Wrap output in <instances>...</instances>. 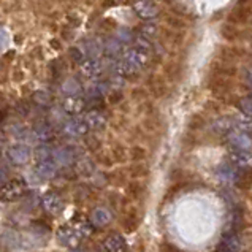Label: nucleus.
I'll use <instances>...</instances> for the list:
<instances>
[{
	"label": "nucleus",
	"mask_w": 252,
	"mask_h": 252,
	"mask_svg": "<svg viewBox=\"0 0 252 252\" xmlns=\"http://www.w3.org/2000/svg\"><path fill=\"white\" fill-rule=\"evenodd\" d=\"M83 240L86 238L73 222H68V224H63L57 228V241H59L62 246L70 248V249H78L80 244L83 243Z\"/></svg>",
	"instance_id": "1"
},
{
	"label": "nucleus",
	"mask_w": 252,
	"mask_h": 252,
	"mask_svg": "<svg viewBox=\"0 0 252 252\" xmlns=\"http://www.w3.org/2000/svg\"><path fill=\"white\" fill-rule=\"evenodd\" d=\"M27 192V183L24 179H10L0 187V200L2 201H16L24 197Z\"/></svg>",
	"instance_id": "2"
},
{
	"label": "nucleus",
	"mask_w": 252,
	"mask_h": 252,
	"mask_svg": "<svg viewBox=\"0 0 252 252\" xmlns=\"http://www.w3.org/2000/svg\"><path fill=\"white\" fill-rule=\"evenodd\" d=\"M80 67L84 76L91 78V80H97V78L103 73L105 70V62L98 57H84L80 62Z\"/></svg>",
	"instance_id": "3"
},
{
	"label": "nucleus",
	"mask_w": 252,
	"mask_h": 252,
	"mask_svg": "<svg viewBox=\"0 0 252 252\" xmlns=\"http://www.w3.org/2000/svg\"><path fill=\"white\" fill-rule=\"evenodd\" d=\"M63 133L71 136V138H80V136L88 135L91 130L88 124L84 122L83 116H73L71 119H68L65 124H63Z\"/></svg>",
	"instance_id": "4"
},
{
	"label": "nucleus",
	"mask_w": 252,
	"mask_h": 252,
	"mask_svg": "<svg viewBox=\"0 0 252 252\" xmlns=\"http://www.w3.org/2000/svg\"><path fill=\"white\" fill-rule=\"evenodd\" d=\"M102 252H127V243L122 235L113 233L102 243Z\"/></svg>",
	"instance_id": "5"
},
{
	"label": "nucleus",
	"mask_w": 252,
	"mask_h": 252,
	"mask_svg": "<svg viewBox=\"0 0 252 252\" xmlns=\"http://www.w3.org/2000/svg\"><path fill=\"white\" fill-rule=\"evenodd\" d=\"M41 206L45 211L51 213V214H57L63 210V200L59 197V193L46 192L45 195L41 197Z\"/></svg>",
	"instance_id": "6"
},
{
	"label": "nucleus",
	"mask_w": 252,
	"mask_h": 252,
	"mask_svg": "<svg viewBox=\"0 0 252 252\" xmlns=\"http://www.w3.org/2000/svg\"><path fill=\"white\" fill-rule=\"evenodd\" d=\"M63 111L70 116H81L84 108H86V100L81 95H73V97H65L62 103Z\"/></svg>",
	"instance_id": "7"
},
{
	"label": "nucleus",
	"mask_w": 252,
	"mask_h": 252,
	"mask_svg": "<svg viewBox=\"0 0 252 252\" xmlns=\"http://www.w3.org/2000/svg\"><path fill=\"white\" fill-rule=\"evenodd\" d=\"M6 156L13 163H26L29 159H31V149L29 146L23 145V143H18V145H13L6 151Z\"/></svg>",
	"instance_id": "8"
},
{
	"label": "nucleus",
	"mask_w": 252,
	"mask_h": 252,
	"mask_svg": "<svg viewBox=\"0 0 252 252\" xmlns=\"http://www.w3.org/2000/svg\"><path fill=\"white\" fill-rule=\"evenodd\" d=\"M84 122L88 124L89 127V130H100V128H103L105 124H106V118H105V114L102 111H97V110H91L88 113H84L81 114Z\"/></svg>",
	"instance_id": "9"
},
{
	"label": "nucleus",
	"mask_w": 252,
	"mask_h": 252,
	"mask_svg": "<svg viewBox=\"0 0 252 252\" xmlns=\"http://www.w3.org/2000/svg\"><path fill=\"white\" fill-rule=\"evenodd\" d=\"M133 10L141 19H153L157 16V6L149 0H138L133 3Z\"/></svg>",
	"instance_id": "10"
},
{
	"label": "nucleus",
	"mask_w": 252,
	"mask_h": 252,
	"mask_svg": "<svg viewBox=\"0 0 252 252\" xmlns=\"http://www.w3.org/2000/svg\"><path fill=\"white\" fill-rule=\"evenodd\" d=\"M32 136L37 141L43 143V145H46V143H49L53 140V136H54V132H53V128L49 124H46V122H40V124H37L33 127V130H32Z\"/></svg>",
	"instance_id": "11"
},
{
	"label": "nucleus",
	"mask_w": 252,
	"mask_h": 252,
	"mask_svg": "<svg viewBox=\"0 0 252 252\" xmlns=\"http://www.w3.org/2000/svg\"><path fill=\"white\" fill-rule=\"evenodd\" d=\"M89 220L94 227H105L106 224H110L111 220V213L106 210L103 206H98L95 210H92Z\"/></svg>",
	"instance_id": "12"
},
{
	"label": "nucleus",
	"mask_w": 252,
	"mask_h": 252,
	"mask_svg": "<svg viewBox=\"0 0 252 252\" xmlns=\"http://www.w3.org/2000/svg\"><path fill=\"white\" fill-rule=\"evenodd\" d=\"M122 49H124V45L121 41H118L116 38H108L103 43V54L106 56V59H118L122 54Z\"/></svg>",
	"instance_id": "13"
},
{
	"label": "nucleus",
	"mask_w": 252,
	"mask_h": 252,
	"mask_svg": "<svg viewBox=\"0 0 252 252\" xmlns=\"http://www.w3.org/2000/svg\"><path fill=\"white\" fill-rule=\"evenodd\" d=\"M35 171L41 179H49L56 175L57 171V163L54 162V159L51 160H40L37 162V167H35Z\"/></svg>",
	"instance_id": "14"
},
{
	"label": "nucleus",
	"mask_w": 252,
	"mask_h": 252,
	"mask_svg": "<svg viewBox=\"0 0 252 252\" xmlns=\"http://www.w3.org/2000/svg\"><path fill=\"white\" fill-rule=\"evenodd\" d=\"M62 92L65 94V97H73L80 95L81 92V83L76 78H68L67 81H63L62 84Z\"/></svg>",
	"instance_id": "15"
},
{
	"label": "nucleus",
	"mask_w": 252,
	"mask_h": 252,
	"mask_svg": "<svg viewBox=\"0 0 252 252\" xmlns=\"http://www.w3.org/2000/svg\"><path fill=\"white\" fill-rule=\"evenodd\" d=\"M108 91V84L106 83H94L92 86H89L86 94H88V98L91 100H97L102 98Z\"/></svg>",
	"instance_id": "16"
},
{
	"label": "nucleus",
	"mask_w": 252,
	"mask_h": 252,
	"mask_svg": "<svg viewBox=\"0 0 252 252\" xmlns=\"http://www.w3.org/2000/svg\"><path fill=\"white\" fill-rule=\"evenodd\" d=\"M114 38H116L118 41H121L122 45H126V43H130L133 40V33H132L130 29L121 27V29H118V32H116V35H114Z\"/></svg>",
	"instance_id": "17"
},
{
	"label": "nucleus",
	"mask_w": 252,
	"mask_h": 252,
	"mask_svg": "<svg viewBox=\"0 0 252 252\" xmlns=\"http://www.w3.org/2000/svg\"><path fill=\"white\" fill-rule=\"evenodd\" d=\"M154 35H156V27L153 24H145V26H143L141 32H140V37L146 38V40H151V38H154Z\"/></svg>",
	"instance_id": "18"
},
{
	"label": "nucleus",
	"mask_w": 252,
	"mask_h": 252,
	"mask_svg": "<svg viewBox=\"0 0 252 252\" xmlns=\"http://www.w3.org/2000/svg\"><path fill=\"white\" fill-rule=\"evenodd\" d=\"M241 110H243V113L246 114V116H249V118H252V95L251 97H246L241 102Z\"/></svg>",
	"instance_id": "19"
},
{
	"label": "nucleus",
	"mask_w": 252,
	"mask_h": 252,
	"mask_svg": "<svg viewBox=\"0 0 252 252\" xmlns=\"http://www.w3.org/2000/svg\"><path fill=\"white\" fill-rule=\"evenodd\" d=\"M6 181H8V176H6V171L0 167V187H2Z\"/></svg>",
	"instance_id": "20"
},
{
	"label": "nucleus",
	"mask_w": 252,
	"mask_h": 252,
	"mask_svg": "<svg viewBox=\"0 0 252 252\" xmlns=\"http://www.w3.org/2000/svg\"><path fill=\"white\" fill-rule=\"evenodd\" d=\"M5 45H6V33L3 31H0V51L5 48Z\"/></svg>",
	"instance_id": "21"
},
{
	"label": "nucleus",
	"mask_w": 252,
	"mask_h": 252,
	"mask_svg": "<svg viewBox=\"0 0 252 252\" xmlns=\"http://www.w3.org/2000/svg\"><path fill=\"white\" fill-rule=\"evenodd\" d=\"M71 252H83V251H71Z\"/></svg>",
	"instance_id": "22"
}]
</instances>
